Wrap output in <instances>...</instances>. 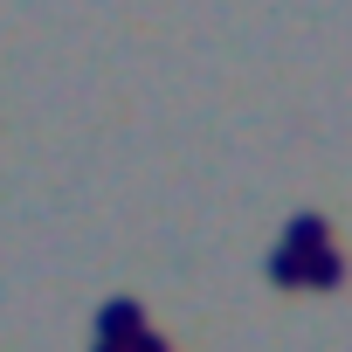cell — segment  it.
<instances>
[{
	"label": "cell",
	"instance_id": "obj_5",
	"mask_svg": "<svg viewBox=\"0 0 352 352\" xmlns=\"http://www.w3.org/2000/svg\"><path fill=\"white\" fill-rule=\"evenodd\" d=\"M124 352H166V338L145 324V331H131V338H124Z\"/></svg>",
	"mask_w": 352,
	"mask_h": 352
},
{
	"label": "cell",
	"instance_id": "obj_4",
	"mask_svg": "<svg viewBox=\"0 0 352 352\" xmlns=\"http://www.w3.org/2000/svg\"><path fill=\"white\" fill-rule=\"evenodd\" d=\"M263 270H270V283H276V290H304V256H297V249H283V242H276Z\"/></svg>",
	"mask_w": 352,
	"mask_h": 352
},
{
	"label": "cell",
	"instance_id": "obj_6",
	"mask_svg": "<svg viewBox=\"0 0 352 352\" xmlns=\"http://www.w3.org/2000/svg\"><path fill=\"white\" fill-rule=\"evenodd\" d=\"M90 352H124V345H104V338H97V345H90Z\"/></svg>",
	"mask_w": 352,
	"mask_h": 352
},
{
	"label": "cell",
	"instance_id": "obj_1",
	"mask_svg": "<svg viewBox=\"0 0 352 352\" xmlns=\"http://www.w3.org/2000/svg\"><path fill=\"white\" fill-rule=\"evenodd\" d=\"M131 331H145V304H138V297H111V304L97 311V338H104V345H124Z\"/></svg>",
	"mask_w": 352,
	"mask_h": 352
},
{
	"label": "cell",
	"instance_id": "obj_3",
	"mask_svg": "<svg viewBox=\"0 0 352 352\" xmlns=\"http://www.w3.org/2000/svg\"><path fill=\"white\" fill-rule=\"evenodd\" d=\"M304 283H311V290H338V283H345V256H338V249H311V256H304Z\"/></svg>",
	"mask_w": 352,
	"mask_h": 352
},
{
	"label": "cell",
	"instance_id": "obj_2",
	"mask_svg": "<svg viewBox=\"0 0 352 352\" xmlns=\"http://www.w3.org/2000/svg\"><path fill=\"white\" fill-rule=\"evenodd\" d=\"M283 249H297V256L331 249V221H324V214H311V208H304V214H290V221H283Z\"/></svg>",
	"mask_w": 352,
	"mask_h": 352
}]
</instances>
